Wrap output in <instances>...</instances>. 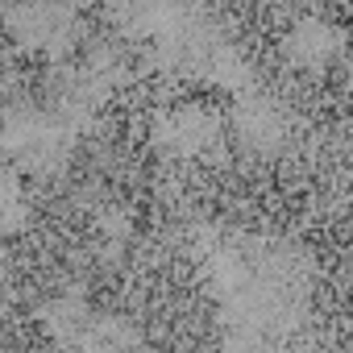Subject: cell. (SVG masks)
Masks as SVG:
<instances>
[{
	"label": "cell",
	"mask_w": 353,
	"mask_h": 353,
	"mask_svg": "<svg viewBox=\"0 0 353 353\" xmlns=\"http://www.w3.org/2000/svg\"><path fill=\"white\" fill-rule=\"evenodd\" d=\"M345 30L336 26V21H328V17H320V13H307V17H299L287 34H283V54L295 63V67H303V71H320V67H332L336 59H341V50H345Z\"/></svg>",
	"instance_id": "6da1fadb"
}]
</instances>
